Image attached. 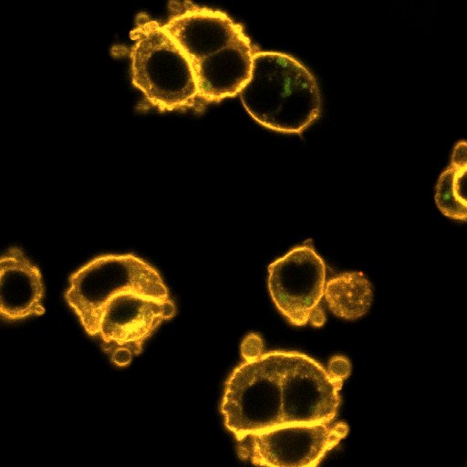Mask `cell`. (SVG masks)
Returning <instances> with one entry per match:
<instances>
[{
    "mask_svg": "<svg viewBox=\"0 0 467 467\" xmlns=\"http://www.w3.org/2000/svg\"><path fill=\"white\" fill-rule=\"evenodd\" d=\"M348 432L345 422H295L252 432L237 440L239 456L256 465H317Z\"/></svg>",
    "mask_w": 467,
    "mask_h": 467,
    "instance_id": "5b68a950",
    "label": "cell"
},
{
    "mask_svg": "<svg viewBox=\"0 0 467 467\" xmlns=\"http://www.w3.org/2000/svg\"><path fill=\"white\" fill-rule=\"evenodd\" d=\"M351 370L348 359L342 356L333 357L328 362V374L335 379L344 381Z\"/></svg>",
    "mask_w": 467,
    "mask_h": 467,
    "instance_id": "5bb4252c",
    "label": "cell"
},
{
    "mask_svg": "<svg viewBox=\"0 0 467 467\" xmlns=\"http://www.w3.org/2000/svg\"><path fill=\"white\" fill-rule=\"evenodd\" d=\"M324 297L334 315L355 320L368 311L372 285L362 273L345 272L326 282Z\"/></svg>",
    "mask_w": 467,
    "mask_h": 467,
    "instance_id": "8fae6325",
    "label": "cell"
},
{
    "mask_svg": "<svg viewBox=\"0 0 467 467\" xmlns=\"http://www.w3.org/2000/svg\"><path fill=\"white\" fill-rule=\"evenodd\" d=\"M44 284L38 268L18 247H10L0 261V314L8 321L41 316Z\"/></svg>",
    "mask_w": 467,
    "mask_h": 467,
    "instance_id": "30bf717a",
    "label": "cell"
},
{
    "mask_svg": "<svg viewBox=\"0 0 467 467\" xmlns=\"http://www.w3.org/2000/svg\"><path fill=\"white\" fill-rule=\"evenodd\" d=\"M239 96L256 122L278 132L300 133L321 111L315 77L300 61L282 52L254 54L250 78Z\"/></svg>",
    "mask_w": 467,
    "mask_h": 467,
    "instance_id": "6da1fadb",
    "label": "cell"
},
{
    "mask_svg": "<svg viewBox=\"0 0 467 467\" xmlns=\"http://www.w3.org/2000/svg\"><path fill=\"white\" fill-rule=\"evenodd\" d=\"M256 51L245 34L221 50L191 64L201 109L238 95L248 82Z\"/></svg>",
    "mask_w": 467,
    "mask_h": 467,
    "instance_id": "9c48e42d",
    "label": "cell"
},
{
    "mask_svg": "<svg viewBox=\"0 0 467 467\" xmlns=\"http://www.w3.org/2000/svg\"><path fill=\"white\" fill-rule=\"evenodd\" d=\"M131 81L158 109H201L191 64L156 21L141 15L130 32Z\"/></svg>",
    "mask_w": 467,
    "mask_h": 467,
    "instance_id": "7a4b0ae2",
    "label": "cell"
},
{
    "mask_svg": "<svg viewBox=\"0 0 467 467\" xmlns=\"http://www.w3.org/2000/svg\"><path fill=\"white\" fill-rule=\"evenodd\" d=\"M467 165L451 163L440 175L435 189V202L446 216L466 221L467 204L464 192Z\"/></svg>",
    "mask_w": 467,
    "mask_h": 467,
    "instance_id": "7c38bea8",
    "label": "cell"
},
{
    "mask_svg": "<svg viewBox=\"0 0 467 467\" xmlns=\"http://www.w3.org/2000/svg\"><path fill=\"white\" fill-rule=\"evenodd\" d=\"M163 29L184 53L190 64L230 45L243 36L240 24L225 13L192 3L175 4Z\"/></svg>",
    "mask_w": 467,
    "mask_h": 467,
    "instance_id": "ba28073f",
    "label": "cell"
},
{
    "mask_svg": "<svg viewBox=\"0 0 467 467\" xmlns=\"http://www.w3.org/2000/svg\"><path fill=\"white\" fill-rule=\"evenodd\" d=\"M326 265L311 243L292 248L268 266V290L276 308L294 326L320 327L326 315L319 304Z\"/></svg>",
    "mask_w": 467,
    "mask_h": 467,
    "instance_id": "8992f818",
    "label": "cell"
},
{
    "mask_svg": "<svg viewBox=\"0 0 467 467\" xmlns=\"http://www.w3.org/2000/svg\"><path fill=\"white\" fill-rule=\"evenodd\" d=\"M285 351L244 360L231 374L221 405L225 427L236 440L283 425Z\"/></svg>",
    "mask_w": 467,
    "mask_h": 467,
    "instance_id": "277c9868",
    "label": "cell"
},
{
    "mask_svg": "<svg viewBox=\"0 0 467 467\" xmlns=\"http://www.w3.org/2000/svg\"><path fill=\"white\" fill-rule=\"evenodd\" d=\"M174 303L136 293H122L101 311L97 333L102 348L117 366H127L164 321L175 315Z\"/></svg>",
    "mask_w": 467,
    "mask_h": 467,
    "instance_id": "52a82bcc",
    "label": "cell"
},
{
    "mask_svg": "<svg viewBox=\"0 0 467 467\" xmlns=\"http://www.w3.org/2000/svg\"><path fill=\"white\" fill-rule=\"evenodd\" d=\"M263 340L255 333L247 335L241 345V354L244 360H251L260 357L263 353Z\"/></svg>",
    "mask_w": 467,
    "mask_h": 467,
    "instance_id": "4fadbf2b",
    "label": "cell"
},
{
    "mask_svg": "<svg viewBox=\"0 0 467 467\" xmlns=\"http://www.w3.org/2000/svg\"><path fill=\"white\" fill-rule=\"evenodd\" d=\"M168 299L169 292L157 270L134 254L98 256L69 278L65 299L83 328L95 337L106 304L122 293Z\"/></svg>",
    "mask_w": 467,
    "mask_h": 467,
    "instance_id": "3957f363",
    "label": "cell"
}]
</instances>
